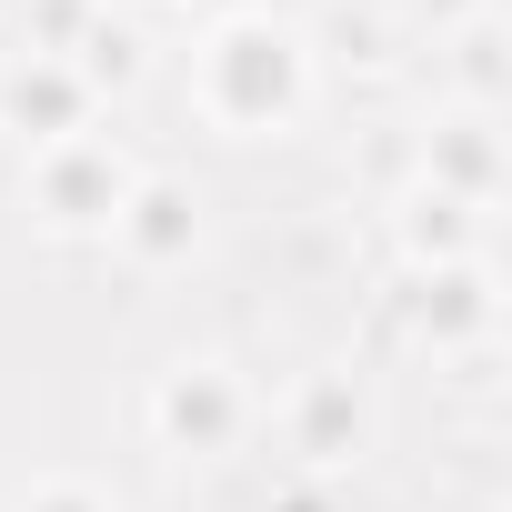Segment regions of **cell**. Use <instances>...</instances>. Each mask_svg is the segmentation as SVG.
I'll return each instance as SVG.
<instances>
[{"label": "cell", "instance_id": "cell-1", "mask_svg": "<svg viewBox=\"0 0 512 512\" xmlns=\"http://www.w3.org/2000/svg\"><path fill=\"white\" fill-rule=\"evenodd\" d=\"M41 201H51V221H121V161H101V151H61L51 171H41Z\"/></svg>", "mask_w": 512, "mask_h": 512}, {"label": "cell", "instance_id": "cell-2", "mask_svg": "<svg viewBox=\"0 0 512 512\" xmlns=\"http://www.w3.org/2000/svg\"><path fill=\"white\" fill-rule=\"evenodd\" d=\"M161 422H171V432H191V422H201V432H221V422H231V392H221V372H191V382H171V392H161Z\"/></svg>", "mask_w": 512, "mask_h": 512}, {"label": "cell", "instance_id": "cell-3", "mask_svg": "<svg viewBox=\"0 0 512 512\" xmlns=\"http://www.w3.org/2000/svg\"><path fill=\"white\" fill-rule=\"evenodd\" d=\"M31 512H101V502H91V492H41Z\"/></svg>", "mask_w": 512, "mask_h": 512}]
</instances>
